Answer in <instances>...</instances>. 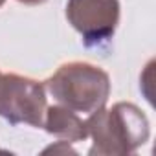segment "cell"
<instances>
[{
  "label": "cell",
  "instance_id": "5",
  "mask_svg": "<svg viewBox=\"0 0 156 156\" xmlns=\"http://www.w3.org/2000/svg\"><path fill=\"white\" fill-rule=\"evenodd\" d=\"M42 127L46 129V132L61 138L66 143L81 141V140L88 138L87 121H83L77 116V112H73L62 105H53V107L46 108Z\"/></svg>",
  "mask_w": 156,
  "mask_h": 156
},
{
  "label": "cell",
  "instance_id": "9",
  "mask_svg": "<svg viewBox=\"0 0 156 156\" xmlns=\"http://www.w3.org/2000/svg\"><path fill=\"white\" fill-rule=\"evenodd\" d=\"M0 73H2V72H0Z\"/></svg>",
  "mask_w": 156,
  "mask_h": 156
},
{
  "label": "cell",
  "instance_id": "4",
  "mask_svg": "<svg viewBox=\"0 0 156 156\" xmlns=\"http://www.w3.org/2000/svg\"><path fill=\"white\" fill-rule=\"evenodd\" d=\"M66 19L79 31L87 46L107 42L119 22L118 0H68Z\"/></svg>",
  "mask_w": 156,
  "mask_h": 156
},
{
  "label": "cell",
  "instance_id": "1",
  "mask_svg": "<svg viewBox=\"0 0 156 156\" xmlns=\"http://www.w3.org/2000/svg\"><path fill=\"white\" fill-rule=\"evenodd\" d=\"M87 129L94 140L88 152L98 156L129 154L149 140V119L132 103H116L112 108L92 112Z\"/></svg>",
  "mask_w": 156,
  "mask_h": 156
},
{
  "label": "cell",
  "instance_id": "7",
  "mask_svg": "<svg viewBox=\"0 0 156 156\" xmlns=\"http://www.w3.org/2000/svg\"><path fill=\"white\" fill-rule=\"evenodd\" d=\"M4 2H6V0H0V8H2V6H4Z\"/></svg>",
  "mask_w": 156,
  "mask_h": 156
},
{
  "label": "cell",
  "instance_id": "6",
  "mask_svg": "<svg viewBox=\"0 0 156 156\" xmlns=\"http://www.w3.org/2000/svg\"><path fill=\"white\" fill-rule=\"evenodd\" d=\"M20 4H26V6H39V4H44L46 0H17Z\"/></svg>",
  "mask_w": 156,
  "mask_h": 156
},
{
  "label": "cell",
  "instance_id": "8",
  "mask_svg": "<svg viewBox=\"0 0 156 156\" xmlns=\"http://www.w3.org/2000/svg\"><path fill=\"white\" fill-rule=\"evenodd\" d=\"M0 152H2V151H0Z\"/></svg>",
  "mask_w": 156,
  "mask_h": 156
},
{
  "label": "cell",
  "instance_id": "3",
  "mask_svg": "<svg viewBox=\"0 0 156 156\" xmlns=\"http://www.w3.org/2000/svg\"><path fill=\"white\" fill-rule=\"evenodd\" d=\"M44 85L31 77L0 73V116L13 125L42 127L46 114Z\"/></svg>",
  "mask_w": 156,
  "mask_h": 156
},
{
  "label": "cell",
  "instance_id": "2",
  "mask_svg": "<svg viewBox=\"0 0 156 156\" xmlns=\"http://www.w3.org/2000/svg\"><path fill=\"white\" fill-rule=\"evenodd\" d=\"M44 90L73 112L92 114L103 108L110 96L108 73L90 62L72 61L57 68V72L44 81Z\"/></svg>",
  "mask_w": 156,
  "mask_h": 156
}]
</instances>
